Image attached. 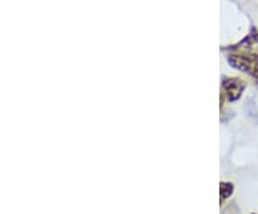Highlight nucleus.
I'll return each instance as SVG.
<instances>
[{"label": "nucleus", "instance_id": "1", "mask_svg": "<svg viewBox=\"0 0 258 214\" xmlns=\"http://www.w3.org/2000/svg\"><path fill=\"white\" fill-rule=\"evenodd\" d=\"M255 40L258 42V32L255 29L251 30L244 46H235L234 52L228 55V64L238 71L247 72L258 81V52L254 49Z\"/></svg>", "mask_w": 258, "mask_h": 214}, {"label": "nucleus", "instance_id": "2", "mask_svg": "<svg viewBox=\"0 0 258 214\" xmlns=\"http://www.w3.org/2000/svg\"><path fill=\"white\" fill-rule=\"evenodd\" d=\"M222 89L224 93L227 95L228 101H237L241 96V93L245 89V84L238 79V78H225L222 82Z\"/></svg>", "mask_w": 258, "mask_h": 214}, {"label": "nucleus", "instance_id": "3", "mask_svg": "<svg viewBox=\"0 0 258 214\" xmlns=\"http://www.w3.org/2000/svg\"><path fill=\"white\" fill-rule=\"evenodd\" d=\"M234 193V184L232 183H227V181H222L220 184V203L224 204L227 198H230Z\"/></svg>", "mask_w": 258, "mask_h": 214}]
</instances>
